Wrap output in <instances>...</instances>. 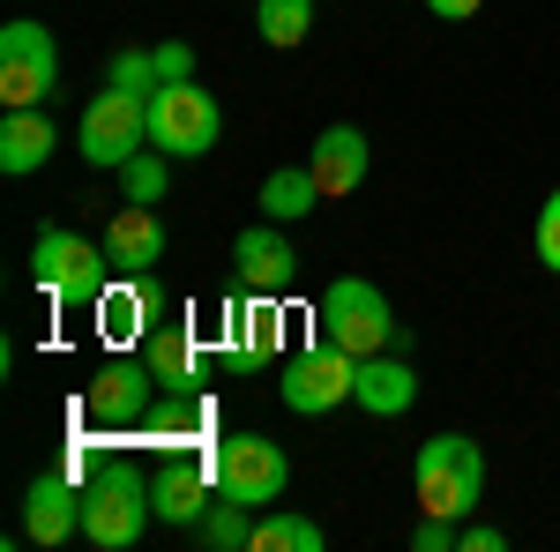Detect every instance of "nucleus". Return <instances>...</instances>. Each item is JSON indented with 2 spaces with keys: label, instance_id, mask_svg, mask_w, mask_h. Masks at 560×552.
<instances>
[{
  "label": "nucleus",
  "instance_id": "obj_1",
  "mask_svg": "<svg viewBox=\"0 0 560 552\" xmlns=\"http://www.w3.org/2000/svg\"><path fill=\"white\" fill-rule=\"evenodd\" d=\"M411 493H419L427 515L471 522L478 493H486V448H478L471 433H433V441H419V456H411Z\"/></svg>",
  "mask_w": 560,
  "mask_h": 552
},
{
  "label": "nucleus",
  "instance_id": "obj_2",
  "mask_svg": "<svg viewBox=\"0 0 560 552\" xmlns=\"http://www.w3.org/2000/svg\"><path fill=\"white\" fill-rule=\"evenodd\" d=\"M314 337L351 351V359H374V351H396L404 343V321L388 314L382 284H366V277H337L329 292L314 298Z\"/></svg>",
  "mask_w": 560,
  "mask_h": 552
},
{
  "label": "nucleus",
  "instance_id": "obj_3",
  "mask_svg": "<svg viewBox=\"0 0 560 552\" xmlns=\"http://www.w3.org/2000/svg\"><path fill=\"white\" fill-rule=\"evenodd\" d=\"M31 277H38V292L52 306H97V292L113 284V255L97 239H83V232H68V224H38Z\"/></svg>",
  "mask_w": 560,
  "mask_h": 552
},
{
  "label": "nucleus",
  "instance_id": "obj_4",
  "mask_svg": "<svg viewBox=\"0 0 560 552\" xmlns=\"http://www.w3.org/2000/svg\"><path fill=\"white\" fill-rule=\"evenodd\" d=\"M150 478H135V463H97V478L83 485V538L97 552H128L150 530Z\"/></svg>",
  "mask_w": 560,
  "mask_h": 552
},
{
  "label": "nucleus",
  "instance_id": "obj_5",
  "mask_svg": "<svg viewBox=\"0 0 560 552\" xmlns=\"http://www.w3.org/2000/svg\"><path fill=\"white\" fill-rule=\"evenodd\" d=\"M75 142H83V165L90 172H120L135 150H150V97H142V90L105 83L83 105V134H75Z\"/></svg>",
  "mask_w": 560,
  "mask_h": 552
},
{
  "label": "nucleus",
  "instance_id": "obj_6",
  "mask_svg": "<svg viewBox=\"0 0 560 552\" xmlns=\"http://www.w3.org/2000/svg\"><path fill=\"white\" fill-rule=\"evenodd\" d=\"M224 134V105L202 83H158L150 97V150L165 157H210Z\"/></svg>",
  "mask_w": 560,
  "mask_h": 552
},
{
  "label": "nucleus",
  "instance_id": "obj_7",
  "mask_svg": "<svg viewBox=\"0 0 560 552\" xmlns=\"http://www.w3.org/2000/svg\"><path fill=\"white\" fill-rule=\"evenodd\" d=\"M52 90H60V45H52V31L31 23V15L0 23V105L23 113V105H45Z\"/></svg>",
  "mask_w": 560,
  "mask_h": 552
},
{
  "label": "nucleus",
  "instance_id": "obj_8",
  "mask_svg": "<svg viewBox=\"0 0 560 552\" xmlns=\"http://www.w3.org/2000/svg\"><path fill=\"white\" fill-rule=\"evenodd\" d=\"M210 478L224 501H240V508H269V501H284V448L277 441H261V433H232V441H217L210 448Z\"/></svg>",
  "mask_w": 560,
  "mask_h": 552
},
{
  "label": "nucleus",
  "instance_id": "obj_9",
  "mask_svg": "<svg viewBox=\"0 0 560 552\" xmlns=\"http://www.w3.org/2000/svg\"><path fill=\"white\" fill-rule=\"evenodd\" d=\"M351 388H359V359H351V351H337V343H314V351H300V359H284V374H277L284 411H300V419L337 411Z\"/></svg>",
  "mask_w": 560,
  "mask_h": 552
},
{
  "label": "nucleus",
  "instance_id": "obj_10",
  "mask_svg": "<svg viewBox=\"0 0 560 552\" xmlns=\"http://www.w3.org/2000/svg\"><path fill=\"white\" fill-rule=\"evenodd\" d=\"M232 269H240V284L255 298H284L292 292V277H300V255H292V239H284V224H247L240 239H232Z\"/></svg>",
  "mask_w": 560,
  "mask_h": 552
},
{
  "label": "nucleus",
  "instance_id": "obj_11",
  "mask_svg": "<svg viewBox=\"0 0 560 552\" xmlns=\"http://www.w3.org/2000/svg\"><path fill=\"white\" fill-rule=\"evenodd\" d=\"M23 538L31 545H68L83 538V485L68 470H38L31 493H23Z\"/></svg>",
  "mask_w": 560,
  "mask_h": 552
},
{
  "label": "nucleus",
  "instance_id": "obj_12",
  "mask_svg": "<svg viewBox=\"0 0 560 552\" xmlns=\"http://www.w3.org/2000/svg\"><path fill=\"white\" fill-rule=\"evenodd\" d=\"M150 388H158V366H135V359H105V374L90 381V419L105 425H135L150 419Z\"/></svg>",
  "mask_w": 560,
  "mask_h": 552
},
{
  "label": "nucleus",
  "instance_id": "obj_13",
  "mask_svg": "<svg viewBox=\"0 0 560 552\" xmlns=\"http://www.w3.org/2000/svg\"><path fill=\"white\" fill-rule=\"evenodd\" d=\"M90 314H97L105 351H135V343L150 337V321H158V292H150V277H135V284H105Z\"/></svg>",
  "mask_w": 560,
  "mask_h": 552
},
{
  "label": "nucleus",
  "instance_id": "obj_14",
  "mask_svg": "<svg viewBox=\"0 0 560 552\" xmlns=\"http://www.w3.org/2000/svg\"><path fill=\"white\" fill-rule=\"evenodd\" d=\"M105 255H113V269H128V277H150V269L165 261V216L150 210V202L113 210V224H105Z\"/></svg>",
  "mask_w": 560,
  "mask_h": 552
},
{
  "label": "nucleus",
  "instance_id": "obj_15",
  "mask_svg": "<svg viewBox=\"0 0 560 552\" xmlns=\"http://www.w3.org/2000/svg\"><path fill=\"white\" fill-rule=\"evenodd\" d=\"M306 165H314V179H322V202H345V195H359V179H366V134L359 128H322L314 134V150H306Z\"/></svg>",
  "mask_w": 560,
  "mask_h": 552
},
{
  "label": "nucleus",
  "instance_id": "obj_16",
  "mask_svg": "<svg viewBox=\"0 0 560 552\" xmlns=\"http://www.w3.org/2000/svg\"><path fill=\"white\" fill-rule=\"evenodd\" d=\"M351 403L374 411V419H404V411L419 403V374H411L396 351H374V359H359V388H351Z\"/></svg>",
  "mask_w": 560,
  "mask_h": 552
},
{
  "label": "nucleus",
  "instance_id": "obj_17",
  "mask_svg": "<svg viewBox=\"0 0 560 552\" xmlns=\"http://www.w3.org/2000/svg\"><path fill=\"white\" fill-rule=\"evenodd\" d=\"M52 113L45 105H23V113H8L0 120V172L8 179H31V172H45V157H52Z\"/></svg>",
  "mask_w": 560,
  "mask_h": 552
},
{
  "label": "nucleus",
  "instance_id": "obj_18",
  "mask_svg": "<svg viewBox=\"0 0 560 552\" xmlns=\"http://www.w3.org/2000/svg\"><path fill=\"white\" fill-rule=\"evenodd\" d=\"M210 493H217L210 470H179L173 463V470H158V478H150V508L165 515V522H187V530L210 515Z\"/></svg>",
  "mask_w": 560,
  "mask_h": 552
},
{
  "label": "nucleus",
  "instance_id": "obj_19",
  "mask_svg": "<svg viewBox=\"0 0 560 552\" xmlns=\"http://www.w3.org/2000/svg\"><path fill=\"white\" fill-rule=\"evenodd\" d=\"M314 210H322L314 165H277L261 179V216H269V224H300V216H314Z\"/></svg>",
  "mask_w": 560,
  "mask_h": 552
},
{
  "label": "nucleus",
  "instance_id": "obj_20",
  "mask_svg": "<svg viewBox=\"0 0 560 552\" xmlns=\"http://www.w3.org/2000/svg\"><path fill=\"white\" fill-rule=\"evenodd\" d=\"M255 508H240V501H210V515L195 522V538L210 552H240V545H255V522H247Z\"/></svg>",
  "mask_w": 560,
  "mask_h": 552
},
{
  "label": "nucleus",
  "instance_id": "obj_21",
  "mask_svg": "<svg viewBox=\"0 0 560 552\" xmlns=\"http://www.w3.org/2000/svg\"><path fill=\"white\" fill-rule=\"evenodd\" d=\"M322 522H306V515H261L255 522V552H322Z\"/></svg>",
  "mask_w": 560,
  "mask_h": 552
},
{
  "label": "nucleus",
  "instance_id": "obj_22",
  "mask_svg": "<svg viewBox=\"0 0 560 552\" xmlns=\"http://www.w3.org/2000/svg\"><path fill=\"white\" fill-rule=\"evenodd\" d=\"M255 31L269 45H300L314 31V0H255Z\"/></svg>",
  "mask_w": 560,
  "mask_h": 552
},
{
  "label": "nucleus",
  "instance_id": "obj_23",
  "mask_svg": "<svg viewBox=\"0 0 560 552\" xmlns=\"http://www.w3.org/2000/svg\"><path fill=\"white\" fill-rule=\"evenodd\" d=\"M150 366L165 388H195V337L187 329H158L150 337Z\"/></svg>",
  "mask_w": 560,
  "mask_h": 552
},
{
  "label": "nucleus",
  "instance_id": "obj_24",
  "mask_svg": "<svg viewBox=\"0 0 560 552\" xmlns=\"http://www.w3.org/2000/svg\"><path fill=\"white\" fill-rule=\"evenodd\" d=\"M165 179H173V157L165 150H135L120 165V195L128 202H165Z\"/></svg>",
  "mask_w": 560,
  "mask_h": 552
},
{
  "label": "nucleus",
  "instance_id": "obj_25",
  "mask_svg": "<svg viewBox=\"0 0 560 552\" xmlns=\"http://www.w3.org/2000/svg\"><path fill=\"white\" fill-rule=\"evenodd\" d=\"M105 83H120V90H142V97H158V52H142V45L113 52V75H105Z\"/></svg>",
  "mask_w": 560,
  "mask_h": 552
},
{
  "label": "nucleus",
  "instance_id": "obj_26",
  "mask_svg": "<svg viewBox=\"0 0 560 552\" xmlns=\"http://www.w3.org/2000/svg\"><path fill=\"white\" fill-rule=\"evenodd\" d=\"M530 247H538V261L560 277V187L538 202V224H530Z\"/></svg>",
  "mask_w": 560,
  "mask_h": 552
},
{
  "label": "nucleus",
  "instance_id": "obj_27",
  "mask_svg": "<svg viewBox=\"0 0 560 552\" xmlns=\"http://www.w3.org/2000/svg\"><path fill=\"white\" fill-rule=\"evenodd\" d=\"M411 545H419V552H464V522H448V515H427V522L411 530Z\"/></svg>",
  "mask_w": 560,
  "mask_h": 552
},
{
  "label": "nucleus",
  "instance_id": "obj_28",
  "mask_svg": "<svg viewBox=\"0 0 560 552\" xmlns=\"http://www.w3.org/2000/svg\"><path fill=\"white\" fill-rule=\"evenodd\" d=\"M150 52H158V83H195V45L165 38V45H150Z\"/></svg>",
  "mask_w": 560,
  "mask_h": 552
},
{
  "label": "nucleus",
  "instance_id": "obj_29",
  "mask_svg": "<svg viewBox=\"0 0 560 552\" xmlns=\"http://www.w3.org/2000/svg\"><path fill=\"white\" fill-rule=\"evenodd\" d=\"M509 538L493 530V522H464V552H501Z\"/></svg>",
  "mask_w": 560,
  "mask_h": 552
},
{
  "label": "nucleus",
  "instance_id": "obj_30",
  "mask_svg": "<svg viewBox=\"0 0 560 552\" xmlns=\"http://www.w3.org/2000/svg\"><path fill=\"white\" fill-rule=\"evenodd\" d=\"M441 23H464V15H478V0H427Z\"/></svg>",
  "mask_w": 560,
  "mask_h": 552
}]
</instances>
